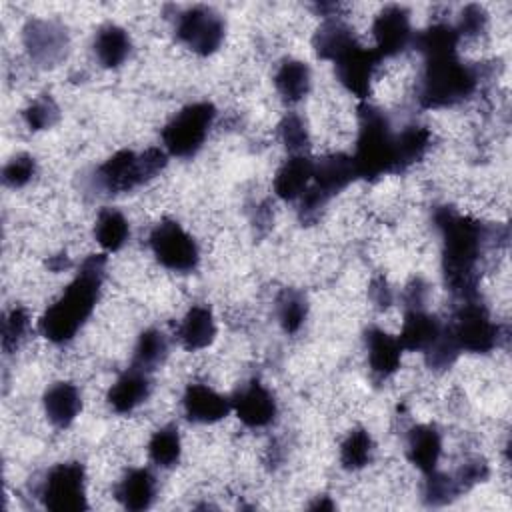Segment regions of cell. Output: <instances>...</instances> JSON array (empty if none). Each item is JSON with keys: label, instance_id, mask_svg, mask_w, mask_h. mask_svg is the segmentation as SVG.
<instances>
[{"label": "cell", "instance_id": "obj_16", "mask_svg": "<svg viewBox=\"0 0 512 512\" xmlns=\"http://www.w3.org/2000/svg\"><path fill=\"white\" fill-rule=\"evenodd\" d=\"M182 408L190 422L214 424L232 412V402L204 384H190L184 390Z\"/></svg>", "mask_w": 512, "mask_h": 512}, {"label": "cell", "instance_id": "obj_36", "mask_svg": "<svg viewBox=\"0 0 512 512\" xmlns=\"http://www.w3.org/2000/svg\"><path fill=\"white\" fill-rule=\"evenodd\" d=\"M30 316L26 308L14 306L10 308L2 318V350L6 354H12L18 350L20 342L24 340V334L28 332Z\"/></svg>", "mask_w": 512, "mask_h": 512}, {"label": "cell", "instance_id": "obj_12", "mask_svg": "<svg viewBox=\"0 0 512 512\" xmlns=\"http://www.w3.org/2000/svg\"><path fill=\"white\" fill-rule=\"evenodd\" d=\"M380 62V54L374 48H364L358 40L350 42L332 58L336 78L350 94H354L360 100L368 98L370 82Z\"/></svg>", "mask_w": 512, "mask_h": 512}, {"label": "cell", "instance_id": "obj_46", "mask_svg": "<svg viewBox=\"0 0 512 512\" xmlns=\"http://www.w3.org/2000/svg\"><path fill=\"white\" fill-rule=\"evenodd\" d=\"M310 508H312V510H332L334 504L328 500V496H322V498H318Z\"/></svg>", "mask_w": 512, "mask_h": 512}, {"label": "cell", "instance_id": "obj_15", "mask_svg": "<svg viewBox=\"0 0 512 512\" xmlns=\"http://www.w3.org/2000/svg\"><path fill=\"white\" fill-rule=\"evenodd\" d=\"M230 402L234 414L248 428H264L276 418V400L260 380L242 384Z\"/></svg>", "mask_w": 512, "mask_h": 512}, {"label": "cell", "instance_id": "obj_5", "mask_svg": "<svg viewBox=\"0 0 512 512\" xmlns=\"http://www.w3.org/2000/svg\"><path fill=\"white\" fill-rule=\"evenodd\" d=\"M166 164L168 152L158 146H150L140 154L132 150H118L96 168L92 182L102 194H122L158 176Z\"/></svg>", "mask_w": 512, "mask_h": 512}, {"label": "cell", "instance_id": "obj_23", "mask_svg": "<svg viewBox=\"0 0 512 512\" xmlns=\"http://www.w3.org/2000/svg\"><path fill=\"white\" fill-rule=\"evenodd\" d=\"M176 338L186 350H202L216 338V322L208 306H192L176 328Z\"/></svg>", "mask_w": 512, "mask_h": 512}, {"label": "cell", "instance_id": "obj_41", "mask_svg": "<svg viewBox=\"0 0 512 512\" xmlns=\"http://www.w3.org/2000/svg\"><path fill=\"white\" fill-rule=\"evenodd\" d=\"M460 494L470 490L472 486L484 482L488 478V464L482 460V458H474V460H468L466 464H462L454 474H452Z\"/></svg>", "mask_w": 512, "mask_h": 512}, {"label": "cell", "instance_id": "obj_7", "mask_svg": "<svg viewBox=\"0 0 512 512\" xmlns=\"http://www.w3.org/2000/svg\"><path fill=\"white\" fill-rule=\"evenodd\" d=\"M214 118L216 108L210 102H192L184 106L162 128V142L166 152L176 158H192L202 148Z\"/></svg>", "mask_w": 512, "mask_h": 512}, {"label": "cell", "instance_id": "obj_27", "mask_svg": "<svg viewBox=\"0 0 512 512\" xmlns=\"http://www.w3.org/2000/svg\"><path fill=\"white\" fill-rule=\"evenodd\" d=\"M310 84V68L302 60H284L274 74V86L288 104L300 102L310 92Z\"/></svg>", "mask_w": 512, "mask_h": 512}, {"label": "cell", "instance_id": "obj_20", "mask_svg": "<svg viewBox=\"0 0 512 512\" xmlns=\"http://www.w3.org/2000/svg\"><path fill=\"white\" fill-rule=\"evenodd\" d=\"M314 160L308 154H290L274 176V192L280 200H298L312 182Z\"/></svg>", "mask_w": 512, "mask_h": 512}, {"label": "cell", "instance_id": "obj_29", "mask_svg": "<svg viewBox=\"0 0 512 512\" xmlns=\"http://www.w3.org/2000/svg\"><path fill=\"white\" fill-rule=\"evenodd\" d=\"M130 236L128 220L116 208L100 210L96 224H94V238L106 252H118Z\"/></svg>", "mask_w": 512, "mask_h": 512}, {"label": "cell", "instance_id": "obj_18", "mask_svg": "<svg viewBox=\"0 0 512 512\" xmlns=\"http://www.w3.org/2000/svg\"><path fill=\"white\" fill-rule=\"evenodd\" d=\"M152 390L150 372H144L136 366H130L108 390V404L118 414H128L140 406Z\"/></svg>", "mask_w": 512, "mask_h": 512}, {"label": "cell", "instance_id": "obj_44", "mask_svg": "<svg viewBox=\"0 0 512 512\" xmlns=\"http://www.w3.org/2000/svg\"><path fill=\"white\" fill-rule=\"evenodd\" d=\"M370 296L372 300L380 306V308H386L390 302H392V290L388 286V282L384 278H376L370 286Z\"/></svg>", "mask_w": 512, "mask_h": 512}, {"label": "cell", "instance_id": "obj_2", "mask_svg": "<svg viewBox=\"0 0 512 512\" xmlns=\"http://www.w3.org/2000/svg\"><path fill=\"white\" fill-rule=\"evenodd\" d=\"M106 272V256L90 254L82 260L74 280L66 286L64 294L46 308L38 322L40 334L54 342L64 344L76 336V332L90 318Z\"/></svg>", "mask_w": 512, "mask_h": 512}, {"label": "cell", "instance_id": "obj_9", "mask_svg": "<svg viewBox=\"0 0 512 512\" xmlns=\"http://www.w3.org/2000/svg\"><path fill=\"white\" fill-rule=\"evenodd\" d=\"M450 334L454 336L460 350L486 354L498 346L500 326L490 318L484 304L474 300H466L454 314V320L448 324Z\"/></svg>", "mask_w": 512, "mask_h": 512}, {"label": "cell", "instance_id": "obj_17", "mask_svg": "<svg viewBox=\"0 0 512 512\" xmlns=\"http://www.w3.org/2000/svg\"><path fill=\"white\" fill-rule=\"evenodd\" d=\"M364 342L368 350V366L376 378L384 380L400 368L402 346L398 338L378 326H370L364 334Z\"/></svg>", "mask_w": 512, "mask_h": 512}, {"label": "cell", "instance_id": "obj_43", "mask_svg": "<svg viewBox=\"0 0 512 512\" xmlns=\"http://www.w3.org/2000/svg\"><path fill=\"white\" fill-rule=\"evenodd\" d=\"M426 300V284L420 278H414L404 290L406 308H422Z\"/></svg>", "mask_w": 512, "mask_h": 512}, {"label": "cell", "instance_id": "obj_31", "mask_svg": "<svg viewBox=\"0 0 512 512\" xmlns=\"http://www.w3.org/2000/svg\"><path fill=\"white\" fill-rule=\"evenodd\" d=\"M166 356H168L166 336L160 330L150 328L138 336L130 366H136L144 372H152L166 360Z\"/></svg>", "mask_w": 512, "mask_h": 512}, {"label": "cell", "instance_id": "obj_26", "mask_svg": "<svg viewBox=\"0 0 512 512\" xmlns=\"http://www.w3.org/2000/svg\"><path fill=\"white\" fill-rule=\"evenodd\" d=\"M432 134L426 126L410 124L394 134V154H396V174L408 170L416 164L430 148Z\"/></svg>", "mask_w": 512, "mask_h": 512}, {"label": "cell", "instance_id": "obj_1", "mask_svg": "<svg viewBox=\"0 0 512 512\" xmlns=\"http://www.w3.org/2000/svg\"><path fill=\"white\" fill-rule=\"evenodd\" d=\"M442 236V272L448 290L462 302L478 298V260L488 240L482 222L442 206L434 212Z\"/></svg>", "mask_w": 512, "mask_h": 512}, {"label": "cell", "instance_id": "obj_40", "mask_svg": "<svg viewBox=\"0 0 512 512\" xmlns=\"http://www.w3.org/2000/svg\"><path fill=\"white\" fill-rule=\"evenodd\" d=\"M36 174V162L30 154H16L2 168V182L8 188L26 186Z\"/></svg>", "mask_w": 512, "mask_h": 512}, {"label": "cell", "instance_id": "obj_37", "mask_svg": "<svg viewBox=\"0 0 512 512\" xmlns=\"http://www.w3.org/2000/svg\"><path fill=\"white\" fill-rule=\"evenodd\" d=\"M280 138L290 154H306L310 148V136L306 122L300 114L288 112L280 122Z\"/></svg>", "mask_w": 512, "mask_h": 512}, {"label": "cell", "instance_id": "obj_19", "mask_svg": "<svg viewBox=\"0 0 512 512\" xmlns=\"http://www.w3.org/2000/svg\"><path fill=\"white\" fill-rule=\"evenodd\" d=\"M442 328V322L424 308H406L398 342L402 350L424 352L436 342Z\"/></svg>", "mask_w": 512, "mask_h": 512}, {"label": "cell", "instance_id": "obj_33", "mask_svg": "<svg viewBox=\"0 0 512 512\" xmlns=\"http://www.w3.org/2000/svg\"><path fill=\"white\" fill-rule=\"evenodd\" d=\"M182 452L180 434L176 426H162L148 442V456L160 468H172L178 464Z\"/></svg>", "mask_w": 512, "mask_h": 512}, {"label": "cell", "instance_id": "obj_35", "mask_svg": "<svg viewBox=\"0 0 512 512\" xmlns=\"http://www.w3.org/2000/svg\"><path fill=\"white\" fill-rule=\"evenodd\" d=\"M24 122L30 130H48L60 118V108L50 94H40L22 112Z\"/></svg>", "mask_w": 512, "mask_h": 512}, {"label": "cell", "instance_id": "obj_24", "mask_svg": "<svg viewBox=\"0 0 512 512\" xmlns=\"http://www.w3.org/2000/svg\"><path fill=\"white\" fill-rule=\"evenodd\" d=\"M42 404H44L46 418L56 428H68L76 420V416H78V412L82 408L80 392L70 382H56V384H52L44 392Z\"/></svg>", "mask_w": 512, "mask_h": 512}, {"label": "cell", "instance_id": "obj_38", "mask_svg": "<svg viewBox=\"0 0 512 512\" xmlns=\"http://www.w3.org/2000/svg\"><path fill=\"white\" fill-rule=\"evenodd\" d=\"M456 496H460V490L452 478V474H444V472H436L432 470L430 474H426V482H424V502L428 506H442L452 502Z\"/></svg>", "mask_w": 512, "mask_h": 512}, {"label": "cell", "instance_id": "obj_11", "mask_svg": "<svg viewBox=\"0 0 512 512\" xmlns=\"http://www.w3.org/2000/svg\"><path fill=\"white\" fill-rule=\"evenodd\" d=\"M224 30L222 16L210 6H192L176 16L178 40L200 56H208L220 48Z\"/></svg>", "mask_w": 512, "mask_h": 512}, {"label": "cell", "instance_id": "obj_39", "mask_svg": "<svg viewBox=\"0 0 512 512\" xmlns=\"http://www.w3.org/2000/svg\"><path fill=\"white\" fill-rule=\"evenodd\" d=\"M460 352H462V350L458 348V344H456L454 336L450 334L448 326H444L442 332H440V336L436 338V342H434L428 350H424V356H426V364H428L430 368H434V370H446V368H450V366L456 362V358H458Z\"/></svg>", "mask_w": 512, "mask_h": 512}, {"label": "cell", "instance_id": "obj_30", "mask_svg": "<svg viewBox=\"0 0 512 512\" xmlns=\"http://www.w3.org/2000/svg\"><path fill=\"white\" fill-rule=\"evenodd\" d=\"M354 40H356L354 32L346 22H342L338 18H326L320 24V28L316 30V34L312 38V46L322 60L332 62V58Z\"/></svg>", "mask_w": 512, "mask_h": 512}, {"label": "cell", "instance_id": "obj_28", "mask_svg": "<svg viewBox=\"0 0 512 512\" xmlns=\"http://www.w3.org/2000/svg\"><path fill=\"white\" fill-rule=\"evenodd\" d=\"M458 42H460V34L456 32V28L446 22H438L414 34L412 44L416 46L418 52H422L424 58H432V56L456 54Z\"/></svg>", "mask_w": 512, "mask_h": 512}, {"label": "cell", "instance_id": "obj_14", "mask_svg": "<svg viewBox=\"0 0 512 512\" xmlns=\"http://www.w3.org/2000/svg\"><path fill=\"white\" fill-rule=\"evenodd\" d=\"M372 34L376 40L374 50L382 60L404 52L414 42L410 12L400 4L384 6L372 22Z\"/></svg>", "mask_w": 512, "mask_h": 512}, {"label": "cell", "instance_id": "obj_25", "mask_svg": "<svg viewBox=\"0 0 512 512\" xmlns=\"http://www.w3.org/2000/svg\"><path fill=\"white\" fill-rule=\"evenodd\" d=\"M94 54L104 68H118L130 54V36L116 24H104L94 36Z\"/></svg>", "mask_w": 512, "mask_h": 512}, {"label": "cell", "instance_id": "obj_8", "mask_svg": "<svg viewBox=\"0 0 512 512\" xmlns=\"http://www.w3.org/2000/svg\"><path fill=\"white\" fill-rule=\"evenodd\" d=\"M44 508L52 512H80L86 502V472L80 462H62L52 466L40 488Z\"/></svg>", "mask_w": 512, "mask_h": 512}, {"label": "cell", "instance_id": "obj_34", "mask_svg": "<svg viewBox=\"0 0 512 512\" xmlns=\"http://www.w3.org/2000/svg\"><path fill=\"white\" fill-rule=\"evenodd\" d=\"M372 436L364 428H354L348 432L340 446V464L346 470H360L372 458Z\"/></svg>", "mask_w": 512, "mask_h": 512}, {"label": "cell", "instance_id": "obj_22", "mask_svg": "<svg viewBox=\"0 0 512 512\" xmlns=\"http://www.w3.org/2000/svg\"><path fill=\"white\" fill-rule=\"evenodd\" d=\"M114 494L126 510H146L156 498V478L146 468H132L122 476Z\"/></svg>", "mask_w": 512, "mask_h": 512}, {"label": "cell", "instance_id": "obj_3", "mask_svg": "<svg viewBox=\"0 0 512 512\" xmlns=\"http://www.w3.org/2000/svg\"><path fill=\"white\" fill-rule=\"evenodd\" d=\"M352 162L358 178L364 180L396 174L392 126L386 114L368 102L358 106V138Z\"/></svg>", "mask_w": 512, "mask_h": 512}, {"label": "cell", "instance_id": "obj_10", "mask_svg": "<svg viewBox=\"0 0 512 512\" xmlns=\"http://www.w3.org/2000/svg\"><path fill=\"white\" fill-rule=\"evenodd\" d=\"M150 248L156 260L174 272H192L200 260L194 238L176 220H162L152 228Z\"/></svg>", "mask_w": 512, "mask_h": 512}, {"label": "cell", "instance_id": "obj_13", "mask_svg": "<svg viewBox=\"0 0 512 512\" xmlns=\"http://www.w3.org/2000/svg\"><path fill=\"white\" fill-rule=\"evenodd\" d=\"M22 42L28 56L46 68L62 62L68 52V32L56 20H28L22 30Z\"/></svg>", "mask_w": 512, "mask_h": 512}, {"label": "cell", "instance_id": "obj_42", "mask_svg": "<svg viewBox=\"0 0 512 512\" xmlns=\"http://www.w3.org/2000/svg\"><path fill=\"white\" fill-rule=\"evenodd\" d=\"M486 24H488L486 10L482 6H478V4H468L462 10V14H460L458 26H454V28H456V32L462 38V36H478V34H482Z\"/></svg>", "mask_w": 512, "mask_h": 512}, {"label": "cell", "instance_id": "obj_32", "mask_svg": "<svg viewBox=\"0 0 512 512\" xmlns=\"http://www.w3.org/2000/svg\"><path fill=\"white\" fill-rule=\"evenodd\" d=\"M276 314L282 330L286 334H296L308 314V304L302 292L294 288H284L276 298Z\"/></svg>", "mask_w": 512, "mask_h": 512}, {"label": "cell", "instance_id": "obj_45", "mask_svg": "<svg viewBox=\"0 0 512 512\" xmlns=\"http://www.w3.org/2000/svg\"><path fill=\"white\" fill-rule=\"evenodd\" d=\"M68 266H70V262H68L66 256L64 258L62 256H54V258L48 260V268L54 270V272H60L62 268H68Z\"/></svg>", "mask_w": 512, "mask_h": 512}, {"label": "cell", "instance_id": "obj_21", "mask_svg": "<svg viewBox=\"0 0 512 512\" xmlns=\"http://www.w3.org/2000/svg\"><path fill=\"white\" fill-rule=\"evenodd\" d=\"M406 454H408V460L422 474H430L432 470H436V464L442 454V438L436 426L432 424L412 426L406 438Z\"/></svg>", "mask_w": 512, "mask_h": 512}, {"label": "cell", "instance_id": "obj_6", "mask_svg": "<svg viewBox=\"0 0 512 512\" xmlns=\"http://www.w3.org/2000/svg\"><path fill=\"white\" fill-rule=\"evenodd\" d=\"M358 178L352 156L334 152L326 154L314 160L312 170V182L308 190L298 198V218L302 224H312L318 220L326 204L340 194L344 188H348Z\"/></svg>", "mask_w": 512, "mask_h": 512}, {"label": "cell", "instance_id": "obj_4", "mask_svg": "<svg viewBox=\"0 0 512 512\" xmlns=\"http://www.w3.org/2000/svg\"><path fill=\"white\" fill-rule=\"evenodd\" d=\"M478 70L464 64L458 54L424 58L418 86L422 108H448L466 100L478 86Z\"/></svg>", "mask_w": 512, "mask_h": 512}]
</instances>
